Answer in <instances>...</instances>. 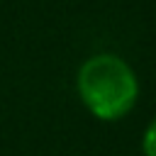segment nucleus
Here are the masks:
<instances>
[{
  "mask_svg": "<svg viewBox=\"0 0 156 156\" xmlns=\"http://www.w3.org/2000/svg\"><path fill=\"white\" fill-rule=\"evenodd\" d=\"M78 98L85 110L102 119L115 122L132 112L139 98V80L132 66L117 54H95L78 68Z\"/></svg>",
  "mask_w": 156,
  "mask_h": 156,
  "instance_id": "nucleus-1",
  "label": "nucleus"
},
{
  "mask_svg": "<svg viewBox=\"0 0 156 156\" xmlns=\"http://www.w3.org/2000/svg\"><path fill=\"white\" fill-rule=\"evenodd\" d=\"M141 151L144 156H156V117L146 124L144 136H141Z\"/></svg>",
  "mask_w": 156,
  "mask_h": 156,
  "instance_id": "nucleus-2",
  "label": "nucleus"
}]
</instances>
